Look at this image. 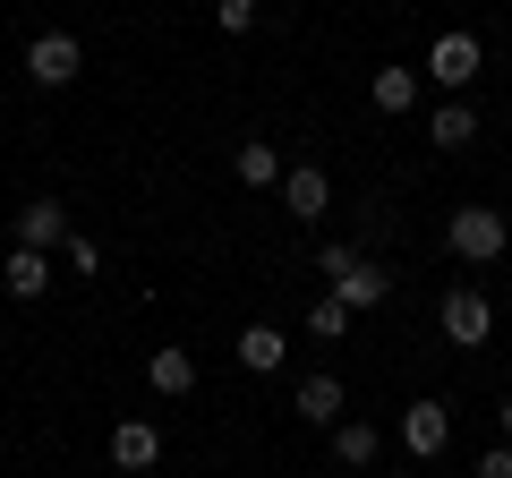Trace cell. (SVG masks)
Instances as JSON below:
<instances>
[{
    "instance_id": "cell-1",
    "label": "cell",
    "mask_w": 512,
    "mask_h": 478,
    "mask_svg": "<svg viewBox=\"0 0 512 478\" xmlns=\"http://www.w3.org/2000/svg\"><path fill=\"white\" fill-rule=\"evenodd\" d=\"M316 274L333 282V299H342L350 316H367V308H384V299H393V274H384V265H367L350 239H325V248H316Z\"/></svg>"
},
{
    "instance_id": "cell-2",
    "label": "cell",
    "mask_w": 512,
    "mask_h": 478,
    "mask_svg": "<svg viewBox=\"0 0 512 478\" xmlns=\"http://www.w3.org/2000/svg\"><path fill=\"white\" fill-rule=\"evenodd\" d=\"M444 248H453L461 265H495L512 248V222L495 214V205H453V222H444Z\"/></svg>"
},
{
    "instance_id": "cell-3",
    "label": "cell",
    "mask_w": 512,
    "mask_h": 478,
    "mask_svg": "<svg viewBox=\"0 0 512 478\" xmlns=\"http://www.w3.org/2000/svg\"><path fill=\"white\" fill-rule=\"evenodd\" d=\"M436 325H444V342L453 350H478V342H495V308H487V291H444V308H436Z\"/></svg>"
},
{
    "instance_id": "cell-4",
    "label": "cell",
    "mask_w": 512,
    "mask_h": 478,
    "mask_svg": "<svg viewBox=\"0 0 512 478\" xmlns=\"http://www.w3.org/2000/svg\"><path fill=\"white\" fill-rule=\"evenodd\" d=\"M77 69H86V43H77L69 26H52V35L26 43V77H35V86H77Z\"/></svg>"
},
{
    "instance_id": "cell-5",
    "label": "cell",
    "mask_w": 512,
    "mask_h": 478,
    "mask_svg": "<svg viewBox=\"0 0 512 478\" xmlns=\"http://www.w3.org/2000/svg\"><path fill=\"white\" fill-rule=\"evenodd\" d=\"M402 444H410L419 461H436L444 444H453V402H436V393H427V402H410V410H402Z\"/></svg>"
},
{
    "instance_id": "cell-6",
    "label": "cell",
    "mask_w": 512,
    "mask_h": 478,
    "mask_svg": "<svg viewBox=\"0 0 512 478\" xmlns=\"http://www.w3.org/2000/svg\"><path fill=\"white\" fill-rule=\"evenodd\" d=\"M478 69H487V52H478V35H444L436 52H427V77H436V86H478Z\"/></svg>"
},
{
    "instance_id": "cell-7",
    "label": "cell",
    "mask_w": 512,
    "mask_h": 478,
    "mask_svg": "<svg viewBox=\"0 0 512 478\" xmlns=\"http://www.w3.org/2000/svg\"><path fill=\"white\" fill-rule=\"evenodd\" d=\"M69 205H60V197H35V205H26V214H18V248H43V257H52V248H69Z\"/></svg>"
},
{
    "instance_id": "cell-8",
    "label": "cell",
    "mask_w": 512,
    "mask_h": 478,
    "mask_svg": "<svg viewBox=\"0 0 512 478\" xmlns=\"http://www.w3.org/2000/svg\"><path fill=\"white\" fill-rule=\"evenodd\" d=\"M282 205H291V222H325L333 180H325L316 163H291V171H282Z\"/></svg>"
},
{
    "instance_id": "cell-9",
    "label": "cell",
    "mask_w": 512,
    "mask_h": 478,
    "mask_svg": "<svg viewBox=\"0 0 512 478\" xmlns=\"http://www.w3.org/2000/svg\"><path fill=\"white\" fill-rule=\"evenodd\" d=\"M163 461V427L154 419H120L111 427V470H154Z\"/></svg>"
},
{
    "instance_id": "cell-10",
    "label": "cell",
    "mask_w": 512,
    "mask_h": 478,
    "mask_svg": "<svg viewBox=\"0 0 512 478\" xmlns=\"http://www.w3.org/2000/svg\"><path fill=\"white\" fill-rule=\"evenodd\" d=\"M146 385L163 393V402H188V393H197V359H188L180 342H154V359H146Z\"/></svg>"
},
{
    "instance_id": "cell-11",
    "label": "cell",
    "mask_w": 512,
    "mask_h": 478,
    "mask_svg": "<svg viewBox=\"0 0 512 478\" xmlns=\"http://www.w3.org/2000/svg\"><path fill=\"white\" fill-rule=\"evenodd\" d=\"M291 410H299L308 427H325V436H333V427H342V376H299Z\"/></svg>"
},
{
    "instance_id": "cell-12",
    "label": "cell",
    "mask_w": 512,
    "mask_h": 478,
    "mask_svg": "<svg viewBox=\"0 0 512 478\" xmlns=\"http://www.w3.org/2000/svg\"><path fill=\"white\" fill-rule=\"evenodd\" d=\"M282 359H291V333H282V325H248V333H239V368L274 376Z\"/></svg>"
},
{
    "instance_id": "cell-13",
    "label": "cell",
    "mask_w": 512,
    "mask_h": 478,
    "mask_svg": "<svg viewBox=\"0 0 512 478\" xmlns=\"http://www.w3.org/2000/svg\"><path fill=\"white\" fill-rule=\"evenodd\" d=\"M231 171H239V188H282V154L265 146V137H239Z\"/></svg>"
},
{
    "instance_id": "cell-14",
    "label": "cell",
    "mask_w": 512,
    "mask_h": 478,
    "mask_svg": "<svg viewBox=\"0 0 512 478\" xmlns=\"http://www.w3.org/2000/svg\"><path fill=\"white\" fill-rule=\"evenodd\" d=\"M0 282H9V299H43L52 291V257L43 248H9V274Z\"/></svg>"
},
{
    "instance_id": "cell-15",
    "label": "cell",
    "mask_w": 512,
    "mask_h": 478,
    "mask_svg": "<svg viewBox=\"0 0 512 478\" xmlns=\"http://www.w3.org/2000/svg\"><path fill=\"white\" fill-rule=\"evenodd\" d=\"M470 137H478V111H470V103H444V111H427V146L461 154Z\"/></svg>"
},
{
    "instance_id": "cell-16",
    "label": "cell",
    "mask_w": 512,
    "mask_h": 478,
    "mask_svg": "<svg viewBox=\"0 0 512 478\" xmlns=\"http://www.w3.org/2000/svg\"><path fill=\"white\" fill-rule=\"evenodd\" d=\"M367 94H376V111H410V103H419V69H376Z\"/></svg>"
},
{
    "instance_id": "cell-17",
    "label": "cell",
    "mask_w": 512,
    "mask_h": 478,
    "mask_svg": "<svg viewBox=\"0 0 512 478\" xmlns=\"http://www.w3.org/2000/svg\"><path fill=\"white\" fill-rule=\"evenodd\" d=\"M333 453H342L350 470H367V461L384 453V436H376V427H367V419H342V427H333Z\"/></svg>"
},
{
    "instance_id": "cell-18",
    "label": "cell",
    "mask_w": 512,
    "mask_h": 478,
    "mask_svg": "<svg viewBox=\"0 0 512 478\" xmlns=\"http://www.w3.org/2000/svg\"><path fill=\"white\" fill-rule=\"evenodd\" d=\"M308 333H316V342H342V333H350V308H342V299H316V308H308Z\"/></svg>"
},
{
    "instance_id": "cell-19",
    "label": "cell",
    "mask_w": 512,
    "mask_h": 478,
    "mask_svg": "<svg viewBox=\"0 0 512 478\" xmlns=\"http://www.w3.org/2000/svg\"><path fill=\"white\" fill-rule=\"evenodd\" d=\"M214 18L222 35H256V0H214Z\"/></svg>"
},
{
    "instance_id": "cell-20",
    "label": "cell",
    "mask_w": 512,
    "mask_h": 478,
    "mask_svg": "<svg viewBox=\"0 0 512 478\" xmlns=\"http://www.w3.org/2000/svg\"><path fill=\"white\" fill-rule=\"evenodd\" d=\"M470 478H512V444H487V453L470 461Z\"/></svg>"
},
{
    "instance_id": "cell-21",
    "label": "cell",
    "mask_w": 512,
    "mask_h": 478,
    "mask_svg": "<svg viewBox=\"0 0 512 478\" xmlns=\"http://www.w3.org/2000/svg\"><path fill=\"white\" fill-rule=\"evenodd\" d=\"M60 257H69V274H94V265H103V248H94V239H86V231H77V239H69V248H60Z\"/></svg>"
},
{
    "instance_id": "cell-22",
    "label": "cell",
    "mask_w": 512,
    "mask_h": 478,
    "mask_svg": "<svg viewBox=\"0 0 512 478\" xmlns=\"http://www.w3.org/2000/svg\"><path fill=\"white\" fill-rule=\"evenodd\" d=\"M504 444H512V402H504Z\"/></svg>"
},
{
    "instance_id": "cell-23",
    "label": "cell",
    "mask_w": 512,
    "mask_h": 478,
    "mask_svg": "<svg viewBox=\"0 0 512 478\" xmlns=\"http://www.w3.org/2000/svg\"><path fill=\"white\" fill-rule=\"evenodd\" d=\"M393 478H427V470H393Z\"/></svg>"
}]
</instances>
